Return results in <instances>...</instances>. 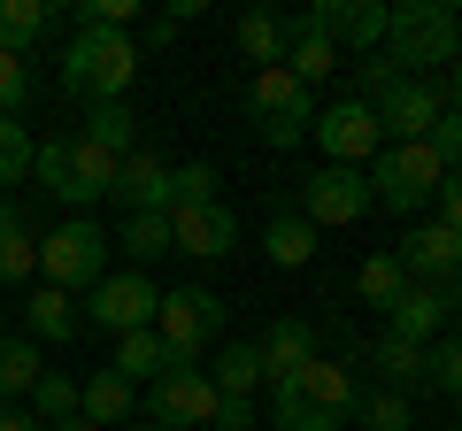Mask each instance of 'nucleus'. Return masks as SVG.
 <instances>
[{
	"mask_svg": "<svg viewBox=\"0 0 462 431\" xmlns=\"http://www.w3.org/2000/svg\"><path fill=\"white\" fill-rule=\"evenodd\" d=\"M385 62L401 78H424V69H455L462 62V16L447 0H393L385 8Z\"/></svg>",
	"mask_w": 462,
	"mask_h": 431,
	"instance_id": "f257e3e1",
	"label": "nucleus"
},
{
	"mask_svg": "<svg viewBox=\"0 0 462 431\" xmlns=\"http://www.w3.org/2000/svg\"><path fill=\"white\" fill-rule=\"evenodd\" d=\"M139 78V39L132 32H100V23H78L62 47V93L100 108V100H124Z\"/></svg>",
	"mask_w": 462,
	"mask_h": 431,
	"instance_id": "f03ea898",
	"label": "nucleus"
},
{
	"mask_svg": "<svg viewBox=\"0 0 462 431\" xmlns=\"http://www.w3.org/2000/svg\"><path fill=\"white\" fill-rule=\"evenodd\" d=\"M355 400H363L355 370H339V362L316 354L309 370H293L285 385H270V424L278 431H339L346 416H355Z\"/></svg>",
	"mask_w": 462,
	"mask_h": 431,
	"instance_id": "7ed1b4c3",
	"label": "nucleus"
},
{
	"mask_svg": "<svg viewBox=\"0 0 462 431\" xmlns=\"http://www.w3.org/2000/svg\"><path fill=\"white\" fill-rule=\"evenodd\" d=\"M32 170H39V185H47L54 200H69V208H93V200H108V185H116V154H100L85 132L47 139V147L32 154Z\"/></svg>",
	"mask_w": 462,
	"mask_h": 431,
	"instance_id": "20e7f679",
	"label": "nucleus"
},
{
	"mask_svg": "<svg viewBox=\"0 0 462 431\" xmlns=\"http://www.w3.org/2000/svg\"><path fill=\"white\" fill-rule=\"evenodd\" d=\"M39 278L54 285V293H93L100 278H108V232H100L93 216H69V224H54L47 239H39Z\"/></svg>",
	"mask_w": 462,
	"mask_h": 431,
	"instance_id": "39448f33",
	"label": "nucleus"
},
{
	"mask_svg": "<svg viewBox=\"0 0 462 431\" xmlns=\"http://www.w3.org/2000/svg\"><path fill=\"white\" fill-rule=\"evenodd\" d=\"M363 178H370V200H385L393 216H416L424 200H439V185H447V162L424 147V139H416V147H378Z\"/></svg>",
	"mask_w": 462,
	"mask_h": 431,
	"instance_id": "423d86ee",
	"label": "nucleus"
},
{
	"mask_svg": "<svg viewBox=\"0 0 462 431\" xmlns=\"http://www.w3.org/2000/svg\"><path fill=\"white\" fill-rule=\"evenodd\" d=\"M247 116H254V132H263V147H300L309 139V124H316V93L293 78V69H254V85H247Z\"/></svg>",
	"mask_w": 462,
	"mask_h": 431,
	"instance_id": "0eeeda50",
	"label": "nucleus"
},
{
	"mask_svg": "<svg viewBox=\"0 0 462 431\" xmlns=\"http://www.w3.org/2000/svg\"><path fill=\"white\" fill-rule=\"evenodd\" d=\"M154 339L170 347V370H200V347L224 339V300L200 293V285L162 293V308H154Z\"/></svg>",
	"mask_w": 462,
	"mask_h": 431,
	"instance_id": "6e6552de",
	"label": "nucleus"
},
{
	"mask_svg": "<svg viewBox=\"0 0 462 431\" xmlns=\"http://www.w3.org/2000/svg\"><path fill=\"white\" fill-rule=\"evenodd\" d=\"M309 139L316 147H324V162H339V170H363L370 154L385 147V132H378V108H370V100H324V108H316V124H309Z\"/></svg>",
	"mask_w": 462,
	"mask_h": 431,
	"instance_id": "1a4fd4ad",
	"label": "nucleus"
},
{
	"mask_svg": "<svg viewBox=\"0 0 462 431\" xmlns=\"http://www.w3.org/2000/svg\"><path fill=\"white\" fill-rule=\"evenodd\" d=\"M370 208H378V200H370V178H363V170L324 162V170H309V178H300V224H316V232L363 224Z\"/></svg>",
	"mask_w": 462,
	"mask_h": 431,
	"instance_id": "9d476101",
	"label": "nucleus"
},
{
	"mask_svg": "<svg viewBox=\"0 0 462 431\" xmlns=\"http://www.w3.org/2000/svg\"><path fill=\"white\" fill-rule=\"evenodd\" d=\"M216 408H224V393L208 385V370H162L147 385V424L162 431H216Z\"/></svg>",
	"mask_w": 462,
	"mask_h": 431,
	"instance_id": "9b49d317",
	"label": "nucleus"
},
{
	"mask_svg": "<svg viewBox=\"0 0 462 431\" xmlns=\"http://www.w3.org/2000/svg\"><path fill=\"white\" fill-rule=\"evenodd\" d=\"M154 308H162V285L147 278V270H108V278L85 293V316H93L100 332H147L154 324Z\"/></svg>",
	"mask_w": 462,
	"mask_h": 431,
	"instance_id": "f8f14e48",
	"label": "nucleus"
},
{
	"mask_svg": "<svg viewBox=\"0 0 462 431\" xmlns=\"http://www.w3.org/2000/svg\"><path fill=\"white\" fill-rule=\"evenodd\" d=\"M170 254H193V262L239 254V216L224 200H208V208H170Z\"/></svg>",
	"mask_w": 462,
	"mask_h": 431,
	"instance_id": "ddd939ff",
	"label": "nucleus"
},
{
	"mask_svg": "<svg viewBox=\"0 0 462 431\" xmlns=\"http://www.w3.org/2000/svg\"><path fill=\"white\" fill-rule=\"evenodd\" d=\"M439 85L431 78H401L393 93L378 100V132H385V147H416V139H431V124H439Z\"/></svg>",
	"mask_w": 462,
	"mask_h": 431,
	"instance_id": "4468645a",
	"label": "nucleus"
},
{
	"mask_svg": "<svg viewBox=\"0 0 462 431\" xmlns=\"http://www.w3.org/2000/svg\"><path fill=\"white\" fill-rule=\"evenodd\" d=\"M300 23L324 32L331 47H355V54H378L385 47V0H316Z\"/></svg>",
	"mask_w": 462,
	"mask_h": 431,
	"instance_id": "2eb2a0df",
	"label": "nucleus"
},
{
	"mask_svg": "<svg viewBox=\"0 0 462 431\" xmlns=\"http://www.w3.org/2000/svg\"><path fill=\"white\" fill-rule=\"evenodd\" d=\"M170 170L178 162H162L154 147H132L124 162H116L108 200H124V216H170Z\"/></svg>",
	"mask_w": 462,
	"mask_h": 431,
	"instance_id": "dca6fc26",
	"label": "nucleus"
},
{
	"mask_svg": "<svg viewBox=\"0 0 462 431\" xmlns=\"http://www.w3.org/2000/svg\"><path fill=\"white\" fill-rule=\"evenodd\" d=\"M393 262L409 270V285H462V239L447 224H416L393 247Z\"/></svg>",
	"mask_w": 462,
	"mask_h": 431,
	"instance_id": "f3484780",
	"label": "nucleus"
},
{
	"mask_svg": "<svg viewBox=\"0 0 462 431\" xmlns=\"http://www.w3.org/2000/svg\"><path fill=\"white\" fill-rule=\"evenodd\" d=\"M455 300H462V285H401V300L385 308V332L431 347V339L447 332V308H455Z\"/></svg>",
	"mask_w": 462,
	"mask_h": 431,
	"instance_id": "a211bd4d",
	"label": "nucleus"
},
{
	"mask_svg": "<svg viewBox=\"0 0 462 431\" xmlns=\"http://www.w3.org/2000/svg\"><path fill=\"white\" fill-rule=\"evenodd\" d=\"M254 354H263V385H285L293 370H309V362H316V332L300 324V316H278V324L263 332V347H254Z\"/></svg>",
	"mask_w": 462,
	"mask_h": 431,
	"instance_id": "6ab92c4d",
	"label": "nucleus"
},
{
	"mask_svg": "<svg viewBox=\"0 0 462 431\" xmlns=\"http://www.w3.org/2000/svg\"><path fill=\"white\" fill-rule=\"evenodd\" d=\"M132 408H139V385H124L116 370H93V378H78V416H85V424L124 431V424H132Z\"/></svg>",
	"mask_w": 462,
	"mask_h": 431,
	"instance_id": "aec40b11",
	"label": "nucleus"
},
{
	"mask_svg": "<svg viewBox=\"0 0 462 431\" xmlns=\"http://www.w3.org/2000/svg\"><path fill=\"white\" fill-rule=\"evenodd\" d=\"M285 47H293V23L285 16H270V8H247L239 16V54L254 69H285Z\"/></svg>",
	"mask_w": 462,
	"mask_h": 431,
	"instance_id": "412c9836",
	"label": "nucleus"
},
{
	"mask_svg": "<svg viewBox=\"0 0 462 431\" xmlns=\"http://www.w3.org/2000/svg\"><path fill=\"white\" fill-rule=\"evenodd\" d=\"M370 362H378V385H393V393H416V385H424V347L401 339V332L370 339Z\"/></svg>",
	"mask_w": 462,
	"mask_h": 431,
	"instance_id": "4be33fe9",
	"label": "nucleus"
},
{
	"mask_svg": "<svg viewBox=\"0 0 462 431\" xmlns=\"http://www.w3.org/2000/svg\"><path fill=\"white\" fill-rule=\"evenodd\" d=\"M116 378H124V385H154V378H162V370H170V347H162V339H154V324H147V332H124V339H116Z\"/></svg>",
	"mask_w": 462,
	"mask_h": 431,
	"instance_id": "5701e85b",
	"label": "nucleus"
},
{
	"mask_svg": "<svg viewBox=\"0 0 462 431\" xmlns=\"http://www.w3.org/2000/svg\"><path fill=\"white\" fill-rule=\"evenodd\" d=\"M47 32H54V0H0V47L8 54H32Z\"/></svg>",
	"mask_w": 462,
	"mask_h": 431,
	"instance_id": "b1692460",
	"label": "nucleus"
},
{
	"mask_svg": "<svg viewBox=\"0 0 462 431\" xmlns=\"http://www.w3.org/2000/svg\"><path fill=\"white\" fill-rule=\"evenodd\" d=\"M85 139H93L100 154H124L139 147V116H132V100H100V108H85Z\"/></svg>",
	"mask_w": 462,
	"mask_h": 431,
	"instance_id": "393cba45",
	"label": "nucleus"
},
{
	"mask_svg": "<svg viewBox=\"0 0 462 431\" xmlns=\"http://www.w3.org/2000/svg\"><path fill=\"white\" fill-rule=\"evenodd\" d=\"M32 270H39L32 216H23V208H0V285H23Z\"/></svg>",
	"mask_w": 462,
	"mask_h": 431,
	"instance_id": "a878e982",
	"label": "nucleus"
},
{
	"mask_svg": "<svg viewBox=\"0 0 462 431\" xmlns=\"http://www.w3.org/2000/svg\"><path fill=\"white\" fill-rule=\"evenodd\" d=\"M23 339H78V300L54 293V285H39V293L23 300Z\"/></svg>",
	"mask_w": 462,
	"mask_h": 431,
	"instance_id": "bb28decb",
	"label": "nucleus"
},
{
	"mask_svg": "<svg viewBox=\"0 0 462 431\" xmlns=\"http://www.w3.org/2000/svg\"><path fill=\"white\" fill-rule=\"evenodd\" d=\"M316 239H324V232L300 224V216H270V224H263V254H270L278 270H300V262L316 254Z\"/></svg>",
	"mask_w": 462,
	"mask_h": 431,
	"instance_id": "cd10ccee",
	"label": "nucleus"
},
{
	"mask_svg": "<svg viewBox=\"0 0 462 431\" xmlns=\"http://www.w3.org/2000/svg\"><path fill=\"white\" fill-rule=\"evenodd\" d=\"M208 385L224 400H254V385H263V354H254V347H224L208 362Z\"/></svg>",
	"mask_w": 462,
	"mask_h": 431,
	"instance_id": "c85d7f7f",
	"label": "nucleus"
},
{
	"mask_svg": "<svg viewBox=\"0 0 462 431\" xmlns=\"http://www.w3.org/2000/svg\"><path fill=\"white\" fill-rule=\"evenodd\" d=\"M39 378H47V362H39V339H0V400H23Z\"/></svg>",
	"mask_w": 462,
	"mask_h": 431,
	"instance_id": "c756f323",
	"label": "nucleus"
},
{
	"mask_svg": "<svg viewBox=\"0 0 462 431\" xmlns=\"http://www.w3.org/2000/svg\"><path fill=\"white\" fill-rule=\"evenodd\" d=\"M108 247H124L132 270H147L154 254H170V216H124V232H116Z\"/></svg>",
	"mask_w": 462,
	"mask_h": 431,
	"instance_id": "7c9ffc66",
	"label": "nucleus"
},
{
	"mask_svg": "<svg viewBox=\"0 0 462 431\" xmlns=\"http://www.w3.org/2000/svg\"><path fill=\"white\" fill-rule=\"evenodd\" d=\"M331 62H339V47H331L324 32H309V23H293V47H285V69H293V78L309 85V93H316V78H324Z\"/></svg>",
	"mask_w": 462,
	"mask_h": 431,
	"instance_id": "2f4dec72",
	"label": "nucleus"
},
{
	"mask_svg": "<svg viewBox=\"0 0 462 431\" xmlns=\"http://www.w3.org/2000/svg\"><path fill=\"white\" fill-rule=\"evenodd\" d=\"M355 416H363V431H416V408H409V393H393V385L363 393V400H355Z\"/></svg>",
	"mask_w": 462,
	"mask_h": 431,
	"instance_id": "473e14b6",
	"label": "nucleus"
},
{
	"mask_svg": "<svg viewBox=\"0 0 462 431\" xmlns=\"http://www.w3.org/2000/svg\"><path fill=\"white\" fill-rule=\"evenodd\" d=\"M424 393L462 400V339H431L424 347Z\"/></svg>",
	"mask_w": 462,
	"mask_h": 431,
	"instance_id": "72a5a7b5",
	"label": "nucleus"
},
{
	"mask_svg": "<svg viewBox=\"0 0 462 431\" xmlns=\"http://www.w3.org/2000/svg\"><path fill=\"white\" fill-rule=\"evenodd\" d=\"M401 285H409V270H401L393 254H370V262L355 270V293H363L370 308H393V300H401Z\"/></svg>",
	"mask_w": 462,
	"mask_h": 431,
	"instance_id": "f704fd0d",
	"label": "nucleus"
},
{
	"mask_svg": "<svg viewBox=\"0 0 462 431\" xmlns=\"http://www.w3.org/2000/svg\"><path fill=\"white\" fill-rule=\"evenodd\" d=\"M32 416L39 424H69V416H78V378H69V370H47V378L32 385Z\"/></svg>",
	"mask_w": 462,
	"mask_h": 431,
	"instance_id": "c9c22d12",
	"label": "nucleus"
},
{
	"mask_svg": "<svg viewBox=\"0 0 462 431\" xmlns=\"http://www.w3.org/2000/svg\"><path fill=\"white\" fill-rule=\"evenodd\" d=\"M32 132H23V124L16 116H0V185H23V178H32Z\"/></svg>",
	"mask_w": 462,
	"mask_h": 431,
	"instance_id": "e433bc0d",
	"label": "nucleus"
},
{
	"mask_svg": "<svg viewBox=\"0 0 462 431\" xmlns=\"http://www.w3.org/2000/svg\"><path fill=\"white\" fill-rule=\"evenodd\" d=\"M216 200V170L208 162H178L170 170V208H208Z\"/></svg>",
	"mask_w": 462,
	"mask_h": 431,
	"instance_id": "4c0bfd02",
	"label": "nucleus"
},
{
	"mask_svg": "<svg viewBox=\"0 0 462 431\" xmlns=\"http://www.w3.org/2000/svg\"><path fill=\"white\" fill-rule=\"evenodd\" d=\"M23 100H32V69H23V54L0 47V116H23Z\"/></svg>",
	"mask_w": 462,
	"mask_h": 431,
	"instance_id": "58836bf2",
	"label": "nucleus"
},
{
	"mask_svg": "<svg viewBox=\"0 0 462 431\" xmlns=\"http://www.w3.org/2000/svg\"><path fill=\"white\" fill-rule=\"evenodd\" d=\"M355 85H363V93H355V100H370V108H378V100H385V93H393V85H401V69L385 62V54H363V62H355Z\"/></svg>",
	"mask_w": 462,
	"mask_h": 431,
	"instance_id": "ea45409f",
	"label": "nucleus"
},
{
	"mask_svg": "<svg viewBox=\"0 0 462 431\" xmlns=\"http://www.w3.org/2000/svg\"><path fill=\"white\" fill-rule=\"evenodd\" d=\"M424 147L439 154L447 170H462V116H455V108H439V124H431V139H424Z\"/></svg>",
	"mask_w": 462,
	"mask_h": 431,
	"instance_id": "a19ab883",
	"label": "nucleus"
},
{
	"mask_svg": "<svg viewBox=\"0 0 462 431\" xmlns=\"http://www.w3.org/2000/svg\"><path fill=\"white\" fill-rule=\"evenodd\" d=\"M431 224H447V232L462 239V170H447V185H439V216Z\"/></svg>",
	"mask_w": 462,
	"mask_h": 431,
	"instance_id": "79ce46f5",
	"label": "nucleus"
},
{
	"mask_svg": "<svg viewBox=\"0 0 462 431\" xmlns=\"http://www.w3.org/2000/svg\"><path fill=\"white\" fill-rule=\"evenodd\" d=\"M0 431H47V424H39L23 400H0Z\"/></svg>",
	"mask_w": 462,
	"mask_h": 431,
	"instance_id": "37998d69",
	"label": "nucleus"
},
{
	"mask_svg": "<svg viewBox=\"0 0 462 431\" xmlns=\"http://www.w3.org/2000/svg\"><path fill=\"white\" fill-rule=\"evenodd\" d=\"M170 39H178V23H170V16H147V23H139V54H147V47H170Z\"/></svg>",
	"mask_w": 462,
	"mask_h": 431,
	"instance_id": "c03bdc74",
	"label": "nucleus"
},
{
	"mask_svg": "<svg viewBox=\"0 0 462 431\" xmlns=\"http://www.w3.org/2000/svg\"><path fill=\"white\" fill-rule=\"evenodd\" d=\"M439 100H447V108H455V116H462V62L447 69V85H439Z\"/></svg>",
	"mask_w": 462,
	"mask_h": 431,
	"instance_id": "a18cd8bd",
	"label": "nucleus"
},
{
	"mask_svg": "<svg viewBox=\"0 0 462 431\" xmlns=\"http://www.w3.org/2000/svg\"><path fill=\"white\" fill-rule=\"evenodd\" d=\"M47 431H100V424H85V416H69V424H47Z\"/></svg>",
	"mask_w": 462,
	"mask_h": 431,
	"instance_id": "49530a36",
	"label": "nucleus"
},
{
	"mask_svg": "<svg viewBox=\"0 0 462 431\" xmlns=\"http://www.w3.org/2000/svg\"><path fill=\"white\" fill-rule=\"evenodd\" d=\"M124 431H162V424H124Z\"/></svg>",
	"mask_w": 462,
	"mask_h": 431,
	"instance_id": "de8ad7c7",
	"label": "nucleus"
},
{
	"mask_svg": "<svg viewBox=\"0 0 462 431\" xmlns=\"http://www.w3.org/2000/svg\"><path fill=\"white\" fill-rule=\"evenodd\" d=\"M455 408H462V400H455Z\"/></svg>",
	"mask_w": 462,
	"mask_h": 431,
	"instance_id": "09e8293b",
	"label": "nucleus"
}]
</instances>
